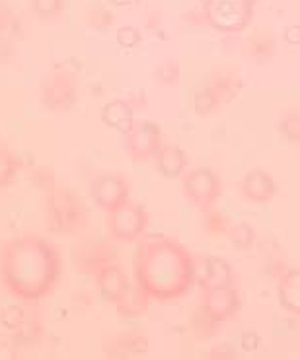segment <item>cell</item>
<instances>
[{
  "label": "cell",
  "instance_id": "cell-1",
  "mask_svg": "<svg viewBox=\"0 0 300 360\" xmlns=\"http://www.w3.org/2000/svg\"><path fill=\"white\" fill-rule=\"evenodd\" d=\"M63 275L58 245L39 234L10 238L0 250V281L6 292L25 304L49 298Z\"/></svg>",
  "mask_w": 300,
  "mask_h": 360
},
{
  "label": "cell",
  "instance_id": "cell-2",
  "mask_svg": "<svg viewBox=\"0 0 300 360\" xmlns=\"http://www.w3.org/2000/svg\"><path fill=\"white\" fill-rule=\"evenodd\" d=\"M195 257L174 236H142L133 261V281L160 304L184 298L195 285Z\"/></svg>",
  "mask_w": 300,
  "mask_h": 360
},
{
  "label": "cell",
  "instance_id": "cell-3",
  "mask_svg": "<svg viewBox=\"0 0 300 360\" xmlns=\"http://www.w3.org/2000/svg\"><path fill=\"white\" fill-rule=\"evenodd\" d=\"M45 207L51 234L75 236L88 226V209L70 187L53 185L47 193Z\"/></svg>",
  "mask_w": 300,
  "mask_h": 360
},
{
  "label": "cell",
  "instance_id": "cell-4",
  "mask_svg": "<svg viewBox=\"0 0 300 360\" xmlns=\"http://www.w3.org/2000/svg\"><path fill=\"white\" fill-rule=\"evenodd\" d=\"M254 0H205L203 16L220 34H240L254 18Z\"/></svg>",
  "mask_w": 300,
  "mask_h": 360
},
{
  "label": "cell",
  "instance_id": "cell-5",
  "mask_svg": "<svg viewBox=\"0 0 300 360\" xmlns=\"http://www.w3.org/2000/svg\"><path fill=\"white\" fill-rule=\"evenodd\" d=\"M106 226L113 242L135 243L141 240L149 226V212L139 202L127 201L125 205L106 212Z\"/></svg>",
  "mask_w": 300,
  "mask_h": 360
},
{
  "label": "cell",
  "instance_id": "cell-6",
  "mask_svg": "<svg viewBox=\"0 0 300 360\" xmlns=\"http://www.w3.org/2000/svg\"><path fill=\"white\" fill-rule=\"evenodd\" d=\"M184 195L195 209L208 212L223 197V181L208 168H195L184 177Z\"/></svg>",
  "mask_w": 300,
  "mask_h": 360
},
{
  "label": "cell",
  "instance_id": "cell-7",
  "mask_svg": "<svg viewBox=\"0 0 300 360\" xmlns=\"http://www.w3.org/2000/svg\"><path fill=\"white\" fill-rule=\"evenodd\" d=\"M39 98L43 108L53 113L68 111L78 100V84L75 75H70L68 70H51L42 80Z\"/></svg>",
  "mask_w": 300,
  "mask_h": 360
},
{
  "label": "cell",
  "instance_id": "cell-8",
  "mask_svg": "<svg viewBox=\"0 0 300 360\" xmlns=\"http://www.w3.org/2000/svg\"><path fill=\"white\" fill-rule=\"evenodd\" d=\"M123 136H125L123 148L127 156L137 164L154 160L156 152L162 146V131L154 121H139V123L135 121L133 129Z\"/></svg>",
  "mask_w": 300,
  "mask_h": 360
},
{
  "label": "cell",
  "instance_id": "cell-9",
  "mask_svg": "<svg viewBox=\"0 0 300 360\" xmlns=\"http://www.w3.org/2000/svg\"><path fill=\"white\" fill-rule=\"evenodd\" d=\"M90 199L104 212L131 201V184L121 174H101L90 184Z\"/></svg>",
  "mask_w": 300,
  "mask_h": 360
},
{
  "label": "cell",
  "instance_id": "cell-10",
  "mask_svg": "<svg viewBox=\"0 0 300 360\" xmlns=\"http://www.w3.org/2000/svg\"><path fill=\"white\" fill-rule=\"evenodd\" d=\"M201 308L207 311L217 323H225V321H230L238 316L240 296H238L234 286L201 290Z\"/></svg>",
  "mask_w": 300,
  "mask_h": 360
},
{
  "label": "cell",
  "instance_id": "cell-11",
  "mask_svg": "<svg viewBox=\"0 0 300 360\" xmlns=\"http://www.w3.org/2000/svg\"><path fill=\"white\" fill-rule=\"evenodd\" d=\"M115 261V248L106 240H88L76 250V265L90 276Z\"/></svg>",
  "mask_w": 300,
  "mask_h": 360
},
{
  "label": "cell",
  "instance_id": "cell-12",
  "mask_svg": "<svg viewBox=\"0 0 300 360\" xmlns=\"http://www.w3.org/2000/svg\"><path fill=\"white\" fill-rule=\"evenodd\" d=\"M195 283L201 286V290L234 286V271L230 263L223 257L207 255L201 263L195 261Z\"/></svg>",
  "mask_w": 300,
  "mask_h": 360
},
{
  "label": "cell",
  "instance_id": "cell-13",
  "mask_svg": "<svg viewBox=\"0 0 300 360\" xmlns=\"http://www.w3.org/2000/svg\"><path fill=\"white\" fill-rule=\"evenodd\" d=\"M104 354L111 359H129L149 351V337L144 331H119L115 335L106 337L101 343Z\"/></svg>",
  "mask_w": 300,
  "mask_h": 360
},
{
  "label": "cell",
  "instance_id": "cell-14",
  "mask_svg": "<svg viewBox=\"0 0 300 360\" xmlns=\"http://www.w3.org/2000/svg\"><path fill=\"white\" fill-rule=\"evenodd\" d=\"M240 189H242L244 199L254 202V205H267V202L273 201L277 195L275 179L271 177V174H267L265 169L259 168L246 174Z\"/></svg>",
  "mask_w": 300,
  "mask_h": 360
},
{
  "label": "cell",
  "instance_id": "cell-15",
  "mask_svg": "<svg viewBox=\"0 0 300 360\" xmlns=\"http://www.w3.org/2000/svg\"><path fill=\"white\" fill-rule=\"evenodd\" d=\"M94 281H96V285L100 288L101 296L108 302H111V304L119 300V296L125 292V288L131 283L129 276L125 275V271L117 265V261L108 265V267H104L101 271H98L94 275Z\"/></svg>",
  "mask_w": 300,
  "mask_h": 360
},
{
  "label": "cell",
  "instance_id": "cell-16",
  "mask_svg": "<svg viewBox=\"0 0 300 360\" xmlns=\"http://www.w3.org/2000/svg\"><path fill=\"white\" fill-rule=\"evenodd\" d=\"M154 164L162 177L166 179H177L187 168V156L182 146L177 144H164L158 148L154 156Z\"/></svg>",
  "mask_w": 300,
  "mask_h": 360
},
{
  "label": "cell",
  "instance_id": "cell-17",
  "mask_svg": "<svg viewBox=\"0 0 300 360\" xmlns=\"http://www.w3.org/2000/svg\"><path fill=\"white\" fill-rule=\"evenodd\" d=\"M104 125L119 134H127L135 125V109L127 100H111L101 108Z\"/></svg>",
  "mask_w": 300,
  "mask_h": 360
},
{
  "label": "cell",
  "instance_id": "cell-18",
  "mask_svg": "<svg viewBox=\"0 0 300 360\" xmlns=\"http://www.w3.org/2000/svg\"><path fill=\"white\" fill-rule=\"evenodd\" d=\"M113 306H115L117 314L121 318H142L150 308V298L146 296V292L142 290L141 286L133 281V283H129L125 292L119 296V300L113 302Z\"/></svg>",
  "mask_w": 300,
  "mask_h": 360
},
{
  "label": "cell",
  "instance_id": "cell-19",
  "mask_svg": "<svg viewBox=\"0 0 300 360\" xmlns=\"http://www.w3.org/2000/svg\"><path fill=\"white\" fill-rule=\"evenodd\" d=\"M277 296L285 310L300 316V269H291L281 276Z\"/></svg>",
  "mask_w": 300,
  "mask_h": 360
},
{
  "label": "cell",
  "instance_id": "cell-20",
  "mask_svg": "<svg viewBox=\"0 0 300 360\" xmlns=\"http://www.w3.org/2000/svg\"><path fill=\"white\" fill-rule=\"evenodd\" d=\"M30 10L39 22H57L67 10V0H30Z\"/></svg>",
  "mask_w": 300,
  "mask_h": 360
},
{
  "label": "cell",
  "instance_id": "cell-21",
  "mask_svg": "<svg viewBox=\"0 0 300 360\" xmlns=\"http://www.w3.org/2000/svg\"><path fill=\"white\" fill-rule=\"evenodd\" d=\"M220 96L217 94V90L213 88V84L207 86H199L197 90H195V98H193V109H195V113L201 115V117H205L208 113H213L215 109L220 105Z\"/></svg>",
  "mask_w": 300,
  "mask_h": 360
},
{
  "label": "cell",
  "instance_id": "cell-22",
  "mask_svg": "<svg viewBox=\"0 0 300 360\" xmlns=\"http://www.w3.org/2000/svg\"><path fill=\"white\" fill-rule=\"evenodd\" d=\"M20 160L8 146L0 144V187H8L16 181Z\"/></svg>",
  "mask_w": 300,
  "mask_h": 360
},
{
  "label": "cell",
  "instance_id": "cell-23",
  "mask_svg": "<svg viewBox=\"0 0 300 360\" xmlns=\"http://www.w3.org/2000/svg\"><path fill=\"white\" fill-rule=\"evenodd\" d=\"M115 41L121 49H135V47L141 45L142 35L135 25H123V27L117 30Z\"/></svg>",
  "mask_w": 300,
  "mask_h": 360
},
{
  "label": "cell",
  "instance_id": "cell-24",
  "mask_svg": "<svg viewBox=\"0 0 300 360\" xmlns=\"http://www.w3.org/2000/svg\"><path fill=\"white\" fill-rule=\"evenodd\" d=\"M230 240L236 248H250L254 243V230L248 224H234L230 228Z\"/></svg>",
  "mask_w": 300,
  "mask_h": 360
},
{
  "label": "cell",
  "instance_id": "cell-25",
  "mask_svg": "<svg viewBox=\"0 0 300 360\" xmlns=\"http://www.w3.org/2000/svg\"><path fill=\"white\" fill-rule=\"evenodd\" d=\"M18 24V16L14 14V10L10 8V4L6 0H0V34L14 30V25Z\"/></svg>",
  "mask_w": 300,
  "mask_h": 360
},
{
  "label": "cell",
  "instance_id": "cell-26",
  "mask_svg": "<svg viewBox=\"0 0 300 360\" xmlns=\"http://www.w3.org/2000/svg\"><path fill=\"white\" fill-rule=\"evenodd\" d=\"M281 129H283V134H287L291 141L300 143V113H291L281 123Z\"/></svg>",
  "mask_w": 300,
  "mask_h": 360
},
{
  "label": "cell",
  "instance_id": "cell-27",
  "mask_svg": "<svg viewBox=\"0 0 300 360\" xmlns=\"http://www.w3.org/2000/svg\"><path fill=\"white\" fill-rule=\"evenodd\" d=\"M259 343H261V339H259L258 333H254V331H246L240 339V345H242V349L246 352H254L259 349Z\"/></svg>",
  "mask_w": 300,
  "mask_h": 360
},
{
  "label": "cell",
  "instance_id": "cell-28",
  "mask_svg": "<svg viewBox=\"0 0 300 360\" xmlns=\"http://www.w3.org/2000/svg\"><path fill=\"white\" fill-rule=\"evenodd\" d=\"M283 39L289 45H300V24H289L287 27H285L283 32Z\"/></svg>",
  "mask_w": 300,
  "mask_h": 360
},
{
  "label": "cell",
  "instance_id": "cell-29",
  "mask_svg": "<svg viewBox=\"0 0 300 360\" xmlns=\"http://www.w3.org/2000/svg\"><path fill=\"white\" fill-rule=\"evenodd\" d=\"M108 2L117 8H133L137 4H141V0H108Z\"/></svg>",
  "mask_w": 300,
  "mask_h": 360
},
{
  "label": "cell",
  "instance_id": "cell-30",
  "mask_svg": "<svg viewBox=\"0 0 300 360\" xmlns=\"http://www.w3.org/2000/svg\"><path fill=\"white\" fill-rule=\"evenodd\" d=\"M258 2H259V0H254V4H258Z\"/></svg>",
  "mask_w": 300,
  "mask_h": 360
}]
</instances>
